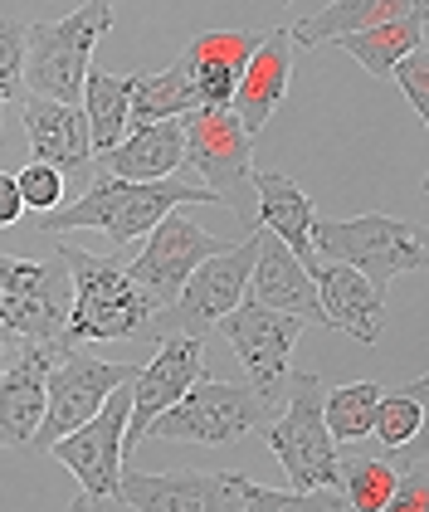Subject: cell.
Segmentation results:
<instances>
[{"label": "cell", "instance_id": "cell-1", "mask_svg": "<svg viewBox=\"0 0 429 512\" xmlns=\"http://www.w3.org/2000/svg\"><path fill=\"white\" fill-rule=\"evenodd\" d=\"M117 503L142 512H288V508H347L337 488L322 493H293V488H264L244 473H142L122 469Z\"/></svg>", "mask_w": 429, "mask_h": 512}, {"label": "cell", "instance_id": "cell-2", "mask_svg": "<svg viewBox=\"0 0 429 512\" xmlns=\"http://www.w3.org/2000/svg\"><path fill=\"white\" fill-rule=\"evenodd\" d=\"M176 205H220L210 186L186 181V176H161V181H127V176H108L98 171L88 181V191L64 205V210H49L39 220V235H64V230H103L117 249L142 239L156 220Z\"/></svg>", "mask_w": 429, "mask_h": 512}, {"label": "cell", "instance_id": "cell-3", "mask_svg": "<svg viewBox=\"0 0 429 512\" xmlns=\"http://www.w3.org/2000/svg\"><path fill=\"white\" fill-rule=\"evenodd\" d=\"M59 259L74 278V308H69V342H137L152 337V303L137 293V283L117 259L88 254L74 244H59Z\"/></svg>", "mask_w": 429, "mask_h": 512}, {"label": "cell", "instance_id": "cell-4", "mask_svg": "<svg viewBox=\"0 0 429 512\" xmlns=\"http://www.w3.org/2000/svg\"><path fill=\"white\" fill-rule=\"evenodd\" d=\"M113 30V0H83L64 20H39L25 30V83L39 98L78 103L93 69V49Z\"/></svg>", "mask_w": 429, "mask_h": 512}, {"label": "cell", "instance_id": "cell-5", "mask_svg": "<svg viewBox=\"0 0 429 512\" xmlns=\"http://www.w3.org/2000/svg\"><path fill=\"white\" fill-rule=\"evenodd\" d=\"M322 381L312 371H293L288 395H283V415H273L264 439L273 444L278 464L288 473L293 493H322V488H337V473H342V454H337V439L322 420ZM342 493V488H337Z\"/></svg>", "mask_w": 429, "mask_h": 512}, {"label": "cell", "instance_id": "cell-6", "mask_svg": "<svg viewBox=\"0 0 429 512\" xmlns=\"http://www.w3.org/2000/svg\"><path fill=\"white\" fill-rule=\"evenodd\" d=\"M273 420V405L254 386H239V381H220V376H195L191 391L181 400H171L161 415H156L147 434L156 439H171V444H234L244 434H254L259 425Z\"/></svg>", "mask_w": 429, "mask_h": 512}, {"label": "cell", "instance_id": "cell-7", "mask_svg": "<svg viewBox=\"0 0 429 512\" xmlns=\"http://www.w3.org/2000/svg\"><path fill=\"white\" fill-rule=\"evenodd\" d=\"M181 132H186V166L200 176V186H210L225 210H234L244 225H254V210H259L254 161H249L254 137L239 127L230 108H210V103L191 108L181 118Z\"/></svg>", "mask_w": 429, "mask_h": 512}, {"label": "cell", "instance_id": "cell-8", "mask_svg": "<svg viewBox=\"0 0 429 512\" xmlns=\"http://www.w3.org/2000/svg\"><path fill=\"white\" fill-rule=\"evenodd\" d=\"M74 278L64 259H10L0 254V322L39 347H74L69 342Z\"/></svg>", "mask_w": 429, "mask_h": 512}, {"label": "cell", "instance_id": "cell-9", "mask_svg": "<svg viewBox=\"0 0 429 512\" xmlns=\"http://www.w3.org/2000/svg\"><path fill=\"white\" fill-rule=\"evenodd\" d=\"M312 249L317 259H337L351 264L356 274H366L381 293L390 278L420 274L425 269V239L415 225L395 220V215H356V220H317L312 225Z\"/></svg>", "mask_w": 429, "mask_h": 512}, {"label": "cell", "instance_id": "cell-10", "mask_svg": "<svg viewBox=\"0 0 429 512\" xmlns=\"http://www.w3.org/2000/svg\"><path fill=\"white\" fill-rule=\"evenodd\" d=\"M127 410H132V391L127 381L117 386L83 425L59 434L49 444V454L78 478V503L74 508H122L117 503V478H122V434H127Z\"/></svg>", "mask_w": 429, "mask_h": 512}, {"label": "cell", "instance_id": "cell-11", "mask_svg": "<svg viewBox=\"0 0 429 512\" xmlns=\"http://www.w3.org/2000/svg\"><path fill=\"white\" fill-rule=\"evenodd\" d=\"M303 317L278 313V308H264L254 298H239V308L215 322V332L225 337L249 376V386L264 395L269 405H278L288 395V381H293V342L303 337Z\"/></svg>", "mask_w": 429, "mask_h": 512}, {"label": "cell", "instance_id": "cell-12", "mask_svg": "<svg viewBox=\"0 0 429 512\" xmlns=\"http://www.w3.org/2000/svg\"><path fill=\"white\" fill-rule=\"evenodd\" d=\"M254 259H259V235H249L234 249H215L210 259H200L191 269V278L181 283L176 303L156 317L152 342L166 337V332H186V337L215 332V322L230 308H239V298L249 288V274H254Z\"/></svg>", "mask_w": 429, "mask_h": 512}, {"label": "cell", "instance_id": "cell-13", "mask_svg": "<svg viewBox=\"0 0 429 512\" xmlns=\"http://www.w3.org/2000/svg\"><path fill=\"white\" fill-rule=\"evenodd\" d=\"M137 376V361H103V356H88L74 347L54 356L49 366V381H44V415H39V430L30 439V449H49L59 434H69L74 425H83L108 395Z\"/></svg>", "mask_w": 429, "mask_h": 512}, {"label": "cell", "instance_id": "cell-14", "mask_svg": "<svg viewBox=\"0 0 429 512\" xmlns=\"http://www.w3.org/2000/svg\"><path fill=\"white\" fill-rule=\"evenodd\" d=\"M186 205H176V210H166L161 220H156L152 230H147V244H142V254L132 259V264H122L127 278L137 283V293L152 303V313L161 317L171 303H176V293H181V283L191 278V269L200 259H210L215 249H225L215 235H205L195 220L181 215ZM156 327V322H152Z\"/></svg>", "mask_w": 429, "mask_h": 512}, {"label": "cell", "instance_id": "cell-15", "mask_svg": "<svg viewBox=\"0 0 429 512\" xmlns=\"http://www.w3.org/2000/svg\"><path fill=\"white\" fill-rule=\"evenodd\" d=\"M205 371V337H186V332H166L156 337V352L147 366H137V376L127 381L132 391V410H127V434L122 449H137L142 434L156 415L191 391V381Z\"/></svg>", "mask_w": 429, "mask_h": 512}, {"label": "cell", "instance_id": "cell-16", "mask_svg": "<svg viewBox=\"0 0 429 512\" xmlns=\"http://www.w3.org/2000/svg\"><path fill=\"white\" fill-rule=\"evenodd\" d=\"M288 79H293V35L288 30H264L244 74L234 83V98H230V113L239 118V127L249 137H259L269 127L273 108L283 103L288 93Z\"/></svg>", "mask_w": 429, "mask_h": 512}, {"label": "cell", "instance_id": "cell-17", "mask_svg": "<svg viewBox=\"0 0 429 512\" xmlns=\"http://www.w3.org/2000/svg\"><path fill=\"white\" fill-rule=\"evenodd\" d=\"M312 283H317L327 327L356 337L361 347H371L381 337V327H386V293L366 274H356L351 264H337V259H317Z\"/></svg>", "mask_w": 429, "mask_h": 512}, {"label": "cell", "instance_id": "cell-18", "mask_svg": "<svg viewBox=\"0 0 429 512\" xmlns=\"http://www.w3.org/2000/svg\"><path fill=\"white\" fill-rule=\"evenodd\" d=\"M64 347L25 342V352L0 371V449H25L44 415V381Z\"/></svg>", "mask_w": 429, "mask_h": 512}, {"label": "cell", "instance_id": "cell-19", "mask_svg": "<svg viewBox=\"0 0 429 512\" xmlns=\"http://www.w3.org/2000/svg\"><path fill=\"white\" fill-rule=\"evenodd\" d=\"M244 298H254V303H264V308H278V313H293V317H303V322H322V327H327L312 274L298 264V254H293L278 235H269V230L259 235V259H254V274H249Z\"/></svg>", "mask_w": 429, "mask_h": 512}, {"label": "cell", "instance_id": "cell-20", "mask_svg": "<svg viewBox=\"0 0 429 512\" xmlns=\"http://www.w3.org/2000/svg\"><path fill=\"white\" fill-rule=\"evenodd\" d=\"M20 118H25V132H30V147H35V161H49L64 171V181L88 171L93 161V142H88V118L78 103H59V98H39L30 93L20 103Z\"/></svg>", "mask_w": 429, "mask_h": 512}, {"label": "cell", "instance_id": "cell-21", "mask_svg": "<svg viewBox=\"0 0 429 512\" xmlns=\"http://www.w3.org/2000/svg\"><path fill=\"white\" fill-rule=\"evenodd\" d=\"M93 161H98V171L127 176V181H161V176H176V171L186 166V132H181V118L127 127L122 142H113L108 152H98Z\"/></svg>", "mask_w": 429, "mask_h": 512}, {"label": "cell", "instance_id": "cell-22", "mask_svg": "<svg viewBox=\"0 0 429 512\" xmlns=\"http://www.w3.org/2000/svg\"><path fill=\"white\" fill-rule=\"evenodd\" d=\"M254 44H259L254 30H210V35H195V40L181 49V64L191 69L200 103H210V108H230L234 83H239V74H244Z\"/></svg>", "mask_w": 429, "mask_h": 512}, {"label": "cell", "instance_id": "cell-23", "mask_svg": "<svg viewBox=\"0 0 429 512\" xmlns=\"http://www.w3.org/2000/svg\"><path fill=\"white\" fill-rule=\"evenodd\" d=\"M254 196H259L254 225L283 239V244L298 254V264L312 274V269H317V249H312L317 210H312V200L298 191V181L283 176V171H254Z\"/></svg>", "mask_w": 429, "mask_h": 512}, {"label": "cell", "instance_id": "cell-24", "mask_svg": "<svg viewBox=\"0 0 429 512\" xmlns=\"http://www.w3.org/2000/svg\"><path fill=\"white\" fill-rule=\"evenodd\" d=\"M420 5H429V0H332L327 10L298 20L288 35H293V49H317V44H332V40H342V35H356V30L400 20V15H410Z\"/></svg>", "mask_w": 429, "mask_h": 512}, {"label": "cell", "instance_id": "cell-25", "mask_svg": "<svg viewBox=\"0 0 429 512\" xmlns=\"http://www.w3.org/2000/svg\"><path fill=\"white\" fill-rule=\"evenodd\" d=\"M425 30H429V5H420V10H410V15H400V20L371 25V30H356V35H342V40H332V44L347 49L366 74L386 79L390 64H395L400 54H410L415 44H425Z\"/></svg>", "mask_w": 429, "mask_h": 512}, {"label": "cell", "instance_id": "cell-26", "mask_svg": "<svg viewBox=\"0 0 429 512\" xmlns=\"http://www.w3.org/2000/svg\"><path fill=\"white\" fill-rule=\"evenodd\" d=\"M132 83L137 74H108V69H88L83 79V118H88V142L93 157L122 142L127 132V108H132Z\"/></svg>", "mask_w": 429, "mask_h": 512}, {"label": "cell", "instance_id": "cell-27", "mask_svg": "<svg viewBox=\"0 0 429 512\" xmlns=\"http://www.w3.org/2000/svg\"><path fill=\"white\" fill-rule=\"evenodd\" d=\"M191 108H200V93H195L191 69L176 59V64L161 69V74H137V83H132V108H127V127L186 118Z\"/></svg>", "mask_w": 429, "mask_h": 512}, {"label": "cell", "instance_id": "cell-28", "mask_svg": "<svg viewBox=\"0 0 429 512\" xmlns=\"http://www.w3.org/2000/svg\"><path fill=\"white\" fill-rule=\"evenodd\" d=\"M425 391H429V381L400 386V391H381L376 415H371V434L386 449H405L410 439H420V430H425Z\"/></svg>", "mask_w": 429, "mask_h": 512}, {"label": "cell", "instance_id": "cell-29", "mask_svg": "<svg viewBox=\"0 0 429 512\" xmlns=\"http://www.w3.org/2000/svg\"><path fill=\"white\" fill-rule=\"evenodd\" d=\"M395 459H376V454H356V459H342V473H337V488H342V503L351 512H381L395 488Z\"/></svg>", "mask_w": 429, "mask_h": 512}, {"label": "cell", "instance_id": "cell-30", "mask_svg": "<svg viewBox=\"0 0 429 512\" xmlns=\"http://www.w3.org/2000/svg\"><path fill=\"white\" fill-rule=\"evenodd\" d=\"M376 400H381V386L376 381H351V386H337V391H322V420L332 439H371V415H376Z\"/></svg>", "mask_w": 429, "mask_h": 512}, {"label": "cell", "instance_id": "cell-31", "mask_svg": "<svg viewBox=\"0 0 429 512\" xmlns=\"http://www.w3.org/2000/svg\"><path fill=\"white\" fill-rule=\"evenodd\" d=\"M15 186H20V200H25V210H59L64 205V171L59 166H49V161H30L20 176H15Z\"/></svg>", "mask_w": 429, "mask_h": 512}, {"label": "cell", "instance_id": "cell-32", "mask_svg": "<svg viewBox=\"0 0 429 512\" xmlns=\"http://www.w3.org/2000/svg\"><path fill=\"white\" fill-rule=\"evenodd\" d=\"M25 88V25L0 20V108L15 103Z\"/></svg>", "mask_w": 429, "mask_h": 512}, {"label": "cell", "instance_id": "cell-33", "mask_svg": "<svg viewBox=\"0 0 429 512\" xmlns=\"http://www.w3.org/2000/svg\"><path fill=\"white\" fill-rule=\"evenodd\" d=\"M390 79L405 88V98L415 103V118H429V49L415 44L410 54H400L390 64Z\"/></svg>", "mask_w": 429, "mask_h": 512}, {"label": "cell", "instance_id": "cell-34", "mask_svg": "<svg viewBox=\"0 0 429 512\" xmlns=\"http://www.w3.org/2000/svg\"><path fill=\"white\" fill-rule=\"evenodd\" d=\"M429 503V473L425 469H410L395 478V488H390L386 508L381 512H420Z\"/></svg>", "mask_w": 429, "mask_h": 512}, {"label": "cell", "instance_id": "cell-35", "mask_svg": "<svg viewBox=\"0 0 429 512\" xmlns=\"http://www.w3.org/2000/svg\"><path fill=\"white\" fill-rule=\"evenodd\" d=\"M20 215H25V200H20L15 176H0V230H10Z\"/></svg>", "mask_w": 429, "mask_h": 512}, {"label": "cell", "instance_id": "cell-36", "mask_svg": "<svg viewBox=\"0 0 429 512\" xmlns=\"http://www.w3.org/2000/svg\"><path fill=\"white\" fill-rule=\"evenodd\" d=\"M20 352H25V337H15V332L0 322V371H5V366H10Z\"/></svg>", "mask_w": 429, "mask_h": 512}, {"label": "cell", "instance_id": "cell-37", "mask_svg": "<svg viewBox=\"0 0 429 512\" xmlns=\"http://www.w3.org/2000/svg\"><path fill=\"white\" fill-rule=\"evenodd\" d=\"M0 122H5V108H0Z\"/></svg>", "mask_w": 429, "mask_h": 512}]
</instances>
